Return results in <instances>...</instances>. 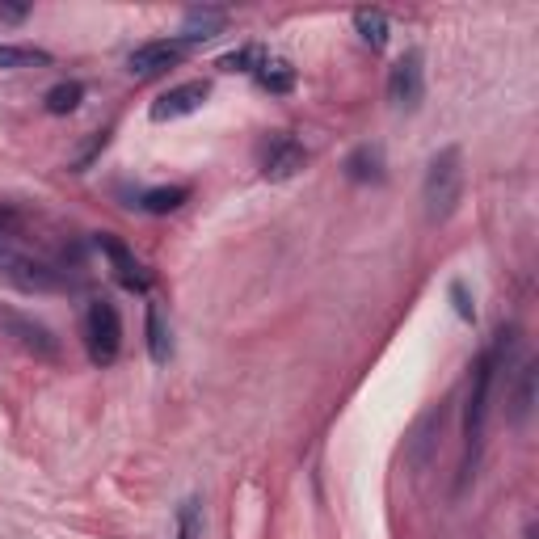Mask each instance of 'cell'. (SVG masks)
<instances>
[{"mask_svg": "<svg viewBox=\"0 0 539 539\" xmlns=\"http://www.w3.org/2000/svg\"><path fill=\"white\" fill-rule=\"evenodd\" d=\"M186 55H190V43H182V38H156V43H144L131 51L127 68H131V76H156V72L177 68Z\"/></svg>", "mask_w": 539, "mask_h": 539, "instance_id": "7", "label": "cell"}, {"mask_svg": "<svg viewBox=\"0 0 539 539\" xmlns=\"http://www.w3.org/2000/svg\"><path fill=\"white\" fill-rule=\"evenodd\" d=\"M148 354H152V363H169V354H173L169 325H165L161 304H148Z\"/></svg>", "mask_w": 539, "mask_h": 539, "instance_id": "14", "label": "cell"}, {"mask_svg": "<svg viewBox=\"0 0 539 539\" xmlns=\"http://www.w3.org/2000/svg\"><path fill=\"white\" fill-rule=\"evenodd\" d=\"M308 165V152L299 139L291 135H274L266 144V156H262V173L270 177V182H287V177H295L299 169Z\"/></svg>", "mask_w": 539, "mask_h": 539, "instance_id": "10", "label": "cell"}, {"mask_svg": "<svg viewBox=\"0 0 539 539\" xmlns=\"http://www.w3.org/2000/svg\"><path fill=\"white\" fill-rule=\"evenodd\" d=\"M22 224H26L22 211H17L13 203H0V241H13V236L22 232Z\"/></svg>", "mask_w": 539, "mask_h": 539, "instance_id": "22", "label": "cell"}, {"mask_svg": "<svg viewBox=\"0 0 539 539\" xmlns=\"http://www.w3.org/2000/svg\"><path fill=\"white\" fill-rule=\"evenodd\" d=\"M459 198H464V152L455 144L434 152L426 165V182H422V203H426V219L430 224H443L455 215Z\"/></svg>", "mask_w": 539, "mask_h": 539, "instance_id": "2", "label": "cell"}, {"mask_svg": "<svg viewBox=\"0 0 539 539\" xmlns=\"http://www.w3.org/2000/svg\"><path fill=\"white\" fill-rule=\"evenodd\" d=\"M81 97H85V85L81 81H59L43 102H47V114H72L76 106H81Z\"/></svg>", "mask_w": 539, "mask_h": 539, "instance_id": "18", "label": "cell"}, {"mask_svg": "<svg viewBox=\"0 0 539 539\" xmlns=\"http://www.w3.org/2000/svg\"><path fill=\"white\" fill-rule=\"evenodd\" d=\"M85 350L93 367H110L118 350H123V321L110 299H93L85 312Z\"/></svg>", "mask_w": 539, "mask_h": 539, "instance_id": "4", "label": "cell"}, {"mask_svg": "<svg viewBox=\"0 0 539 539\" xmlns=\"http://www.w3.org/2000/svg\"><path fill=\"white\" fill-rule=\"evenodd\" d=\"M186 198H190L186 186H156V190H148L144 198H139V211H148V215H169V211H177V207H186Z\"/></svg>", "mask_w": 539, "mask_h": 539, "instance_id": "15", "label": "cell"}, {"mask_svg": "<svg viewBox=\"0 0 539 539\" xmlns=\"http://www.w3.org/2000/svg\"><path fill=\"white\" fill-rule=\"evenodd\" d=\"M97 249L106 253V262H110V270H114V278H118V287H127V291H148V270L139 266V257L118 241L114 232H102L97 236Z\"/></svg>", "mask_w": 539, "mask_h": 539, "instance_id": "9", "label": "cell"}, {"mask_svg": "<svg viewBox=\"0 0 539 539\" xmlns=\"http://www.w3.org/2000/svg\"><path fill=\"white\" fill-rule=\"evenodd\" d=\"M0 278H5L9 287L26 291V295L64 291V270H55L51 262H43V257L17 249L13 241H0Z\"/></svg>", "mask_w": 539, "mask_h": 539, "instance_id": "3", "label": "cell"}, {"mask_svg": "<svg viewBox=\"0 0 539 539\" xmlns=\"http://www.w3.org/2000/svg\"><path fill=\"white\" fill-rule=\"evenodd\" d=\"M224 26H228V13L224 9H211V5H203V9H190L186 17H182V43H207V38H215V34H224Z\"/></svg>", "mask_w": 539, "mask_h": 539, "instance_id": "11", "label": "cell"}, {"mask_svg": "<svg viewBox=\"0 0 539 539\" xmlns=\"http://www.w3.org/2000/svg\"><path fill=\"white\" fill-rule=\"evenodd\" d=\"M518 342V329H497L493 346L476 358L472 367V384H468V405H464V443H468V455H464V481L476 468V455H481V443H485V417H489V401H493V388H497V375L506 371L510 363V350Z\"/></svg>", "mask_w": 539, "mask_h": 539, "instance_id": "1", "label": "cell"}, {"mask_svg": "<svg viewBox=\"0 0 539 539\" xmlns=\"http://www.w3.org/2000/svg\"><path fill=\"white\" fill-rule=\"evenodd\" d=\"M354 30L363 34V43L367 47H384L388 43V13H379V9H358L354 13Z\"/></svg>", "mask_w": 539, "mask_h": 539, "instance_id": "16", "label": "cell"}, {"mask_svg": "<svg viewBox=\"0 0 539 539\" xmlns=\"http://www.w3.org/2000/svg\"><path fill=\"white\" fill-rule=\"evenodd\" d=\"M203 535V502L198 497H186L177 506V539H198Z\"/></svg>", "mask_w": 539, "mask_h": 539, "instance_id": "20", "label": "cell"}, {"mask_svg": "<svg viewBox=\"0 0 539 539\" xmlns=\"http://www.w3.org/2000/svg\"><path fill=\"white\" fill-rule=\"evenodd\" d=\"M211 97V85L207 81H186L169 93H161L152 102V123H173V118H186L194 110H203V102Z\"/></svg>", "mask_w": 539, "mask_h": 539, "instance_id": "8", "label": "cell"}, {"mask_svg": "<svg viewBox=\"0 0 539 539\" xmlns=\"http://www.w3.org/2000/svg\"><path fill=\"white\" fill-rule=\"evenodd\" d=\"M535 409V363H523V371H518V388L510 396V422L523 426L527 417Z\"/></svg>", "mask_w": 539, "mask_h": 539, "instance_id": "13", "label": "cell"}, {"mask_svg": "<svg viewBox=\"0 0 539 539\" xmlns=\"http://www.w3.org/2000/svg\"><path fill=\"white\" fill-rule=\"evenodd\" d=\"M30 17V5H9V0H0V22H26Z\"/></svg>", "mask_w": 539, "mask_h": 539, "instance_id": "24", "label": "cell"}, {"mask_svg": "<svg viewBox=\"0 0 539 539\" xmlns=\"http://www.w3.org/2000/svg\"><path fill=\"white\" fill-rule=\"evenodd\" d=\"M0 329H5V337H13V342L22 346L26 354H34V358H47V363H51V358H59V337L43 321H34V316L0 308Z\"/></svg>", "mask_w": 539, "mask_h": 539, "instance_id": "5", "label": "cell"}, {"mask_svg": "<svg viewBox=\"0 0 539 539\" xmlns=\"http://www.w3.org/2000/svg\"><path fill=\"white\" fill-rule=\"evenodd\" d=\"M34 64H51L47 51H34V47H13V43H0V68L17 72V68H34Z\"/></svg>", "mask_w": 539, "mask_h": 539, "instance_id": "19", "label": "cell"}, {"mask_svg": "<svg viewBox=\"0 0 539 539\" xmlns=\"http://www.w3.org/2000/svg\"><path fill=\"white\" fill-rule=\"evenodd\" d=\"M346 177L350 182H384V148L363 144L346 156Z\"/></svg>", "mask_w": 539, "mask_h": 539, "instance_id": "12", "label": "cell"}, {"mask_svg": "<svg viewBox=\"0 0 539 539\" xmlns=\"http://www.w3.org/2000/svg\"><path fill=\"white\" fill-rule=\"evenodd\" d=\"M451 304H455V312H459V321H476V308H472V295H468V287L459 283H451Z\"/></svg>", "mask_w": 539, "mask_h": 539, "instance_id": "23", "label": "cell"}, {"mask_svg": "<svg viewBox=\"0 0 539 539\" xmlns=\"http://www.w3.org/2000/svg\"><path fill=\"white\" fill-rule=\"evenodd\" d=\"M527 539H535V531H527Z\"/></svg>", "mask_w": 539, "mask_h": 539, "instance_id": "25", "label": "cell"}, {"mask_svg": "<svg viewBox=\"0 0 539 539\" xmlns=\"http://www.w3.org/2000/svg\"><path fill=\"white\" fill-rule=\"evenodd\" d=\"M262 59H266L262 47H241V51H232V55L219 59V68H224V72H257V68H262Z\"/></svg>", "mask_w": 539, "mask_h": 539, "instance_id": "21", "label": "cell"}, {"mask_svg": "<svg viewBox=\"0 0 539 539\" xmlns=\"http://www.w3.org/2000/svg\"><path fill=\"white\" fill-rule=\"evenodd\" d=\"M257 81H262V89H270V93H291L295 68L287 64V59H262V68H257Z\"/></svg>", "mask_w": 539, "mask_h": 539, "instance_id": "17", "label": "cell"}, {"mask_svg": "<svg viewBox=\"0 0 539 539\" xmlns=\"http://www.w3.org/2000/svg\"><path fill=\"white\" fill-rule=\"evenodd\" d=\"M388 97H392V106H401V110H417V106H422V97H426V72H422V55H417V51H405L392 64V72H388Z\"/></svg>", "mask_w": 539, "mask_h": 539, "instance_id": "6", "label": "cell"}]
</instances>
